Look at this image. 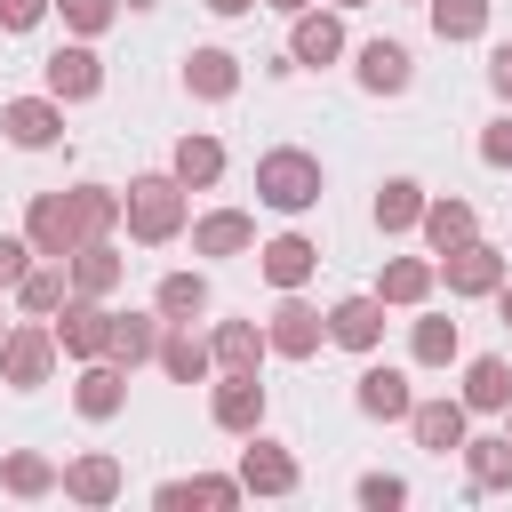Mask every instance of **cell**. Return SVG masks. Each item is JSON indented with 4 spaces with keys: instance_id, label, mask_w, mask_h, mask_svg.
Listing matches in <instances>:
<instances>
[{
    "instance_id": "cell-3",
    "label": "cell",
    "mask_w": 512,
    "mask_h": 512,
    "mask_svg": "<svg viewBox=\"0 0 512 512\" xmlns=\"http://www.w3.org/2000/svg\"><path fill=\"white\" fill-rule=\"evenodd\" d=\"M48 368H56V328L48 320H8V336H0V384L8 392H40Z\"/></svg>"
},
{
    "instance_id": "cell-11",
    "label": "cell",
    "mask_w": 512,
    "mask_h": 512,
    "mask_svg": "<svg viewBox=\"0 0 512 512\" xmlns=\"http://www.w3.org/2000/svg\"><path fill=\"white\" fill-rule=\"evenodd\" d=\"M40 80H48L56 104H88V96L104 88V56H96L88 40H72V48H56V56L40 64Z\"/></svg>"
},
{
    "instance_id": "cell-5",
    "label": "cell",
    "mask_w": 512,
    "mask_h": 512,
    "mask_svg": "<svg viewBox=\"0 0 512 512\" xmlns=\"http://www.w3.org/2000/svg\"><path fill=\"white\" fill-rule=\"evenodd\" d=\"M504 264H512V256H504V248H488V240L472 232V240H464V248H448L432 272L448 280V296H496V288H504Z\"/></svg>"
},
{
    "instance_id": "cell-16",
    "label": "cell",
    "mask_w": 512,
    "mask_h": 512,
    "mask_svg": "<svg viewBox=\"0 0 512 512\" xmlns=\"http://www.w3.org/2000/svg\"><path fill=\"white\" fill-rule=\"evenodd\" d=\"M64 280H72V296H112V288L128 280V256H120L112 240H80V248L64 256Z\"/></svg>"
},
{
    "instance_id": "cell-25",
    "label": "cell",
    "mask_w": 512,
    "mask_h": 512,
    "mask_svg": "<svg viewBox=\"0 0 512 512\" xmlns=\"http://www.w3.org/2000/svg\"><path fill=\"white\" fill-rule=\"evenodd\" d=\"M8 296H16V312H24V320H48V312L72 296V280H64V264H56V256H32V264H24V280H16Z\"/></svg>"
},
{
    "instance_id": "cell-29",
    "label": "cell",
    "mask_w": 512,
    "mask_h": 512,
    "mask_svg": "<svg viewBox=\"0 0 512 512\" xmlns=\"http://www.w3.org/2000/svg\"><path fill=\"white\" fill-rule=\"evenodd\" d=\"M472 416H504V400H512V368L496 360V352H480V360H464V392H456Z\"/></svg>"
},
{
    "instance_id": "cell-45",
    "label": "cell",
    "mask_w": 512,
    "mask_h": 512,
    "mask_svg": "<svg viewBox=\"0 0 512 512\" xmlns=\"http://www.w3.org/2000/svg\"><path fill=\"white\" fill-rule=\"evenodd\" d=\"M200 8H208V16H248L256 0H200Z\"/></svg>"
},
{
    "instance_id": "cell-10",
    "label": "cell",
    "mask_w": 512,
    "mask_h": 512,
    "mask_svg": "<svg viewBox=\"0 0 512 512\" xmlns=\"http://www.w3.org/2000/svg\"><path fill=\"white\" fill-rule=\"evenodd\" d=\"M56 488L72 496V504H88V512H104L120 488H128V472H120V456L112 448H88V456H72L64 472H56Z\"/></svg>"
},
{
    "instance_id": "cell-39",
    "label": "cell",
    "mask_w": 512,
    "mask_h": 512,
    "mask_svg": "<svg viewBox=\"0 0 512 512\" xmlns=\"http://www.w3.org/2000/svg\"><path fill=\"white\" fill-rule=\"evenodd\" d=\"M56 16H64V32H80V40H96L112 16H120V0H48Z\"/></svg>"
},
{
    "instance_id": "cell-33",
    "label": "cell",
    "mask_w": 512,
    "mask_h": 512,
    "mask_svg": "<svg viewBox=\"0 0 512 512\" xmlns=\"http://www.w3.org/2000/svg\"><path fill=\"white\" fill-rule=\"evenodd\" d=\"M456 456H464L472 488H512V440H504V432H488V440H472V432H464V448H456Z\"/></svg>"
},
{
    "instance_id": "cell-32",
    "label": "cell",
    "mask_w": 512,
    "mask_h": 512,
    "mask_svg": "<svg viewBox=\"0 0 512 512\" xmlns=\"http://www.w3.org/2000/svg\"><path fill=\"white\" fill-rule=\"evenodd\" d=\"M432 280H440V272H432V256H392V264L376 272V296L408 312V304H424V296H432Z\"/></svg>"
},
{
    "instance_id": "cell-7",
    "label": "cell",
    "mask_w": 512,
    "mask_h": 512,
    "mask_svg": "<svg viewBox=\"0 0 512 512\" xmlns=\"http://www.w3.org/2000/svg\"><path fill=\"white\" fill-rule=\"evenodd\" d=\"M24 240H32V256H72L80 248V216H72V192H32V208H24Z\"/></svg>"
},
{
    "instance_id": "cell-22",
    "label": "cell",
    "mask_w": 512,
    "mask_h": 512,
    "mask_svg": "<svg viewBox=\"0 0 512 512\" xmlns=\"http://www.w3.org/2000/svg\"><path fill=\"white\" fill-rule=\"evenodd\" d=\"M256 272L288 296V288H304V280L320 272V248H312L304 232H280V240H264V248H256Z\"/></svg>"
},
{
    "instance_id": "cell-2",
    "label": "cell",
    "mask_w": 512,
    "mask_h": 512,
    "mask_svg": "<svg viewBox=\"0 0 512 512\" xmlns=\"http://www.w3.org/2000/svg\"><path fill=\"white\" fill-rule=\"evenodd\" d=\"M320 192H328V176H320V160H312L304 144H272V152L256 160V200H264V208L304 216V208H320Z\"/></svg>"
},
{
    "instance_id": "cell-48",
    "label": "cell",
    "mask_w": 512,
    "mask_h": 512,
    "mask_svg": "<svg viewBox=\"0 0 512 512\" xmlns=\"http://www.w3.org/2000/svg\"><path fill=\"white\" fill-rule=\"evenodd\" d=\"M328 8H368V0H328Z\"/></svg>"
},
{
    "instance_id": "cell-12",
    "label": "cell",
    "mask_w": 512,
    "mask_h": 512,
    "mask_svg": "<svg viewBox=\"0 0 512 512\" xmlns=\"http://www.w3.org/2000/svg\"><path fill=\"white\" fill-rule=\"evenodd\" d=\"M240 488H248V496H296V456H288L280 440H264V424H256L248 448H240Z\"/></svg>"
},
{
    "instance_id": "cell-47",
    "label": "cell",
    "mask_w": 512,
    "mask_h": 512,
    "mask_svg": "<svg viewBox=\"0 0 512 512\" xmlns=\"http://www.w3.org/2000/svg\"><path fill=\"white\" fill-rule=\"evenodd\" d=\"M496 304H504V328H512V288H496Z\"/></svg>"
},
{
    "instance_id": "cell-1",
    "label": "cell",
    "mask_w": 512,
    "mask_h": 512,
    "mask_svg": "<svg viewBox=\"0 0 512 512\" xmlns=\"http://www.w3.org/2000/svg\"><path fill=\"white\" fill-rule=\"evenodd\" d=\"M120 224H128V240H144V248H168V240H184V224H192V208H184V184L160 168V176H136L128 192H120Z\"/></svg>"
},
{
    "instance_id": "cell-34",
    "label": "cell",
    "mask_w": 512,
    "mask_h": 512,
    "mask_svg": "<svg viewBox=\"0 0 512 512\" xmlns=\"http://www.w3.org/2000/svg\"><path fill=\"white\" fill-rule=\"evenodd\" d=\"M152 312H160V320H200V312H208V272H168V280L152 288Z\"/></svg>"
},
{
    "instance_id": "cell-28",
    "label": "cell",
    "mask_w": 512,
    "mask_h": 512,
    "mask_svg": "<svg viewBox=\"0 0 512 512\" xmlns=\"http://www.w3.org/2000/svg\"><path fill=\"white\" fill-rule=\"evenodd\" d=\"M416 232L432 240V256H448V248H464V240L480 232V216H472V200H432V192H424V216H416Z\"/></svg>"
},
{
    "instance_id": "cell-23",
    "label": "cell",
    "mask_w": 512,
    "mask_h": 512,
    "mask_svg": "<svg viewBox=\"0 0 512 512\" xmlns=\"http://www.w3.org/2000/svg\"><path fill=\"white\" fill-rule=\"evenodd\" d=\"M464 424H472L464 400H416V408H408V432H416V448H432V456H456V448H464Z\"/></svg>"
},
{
    "instance_id": "cell-41",
    "label": "cell",
    "mask_w": 512,
    "mask_h": 512,
    "mask_svg": "<svg viewBox=\"0 0 512 512\" xmlns=\"http://www.w3.org/2000/svg\"><path fill=\"white\" fill-rule=\"evenodd\" d=\"M480 160H488V168H512V104L480 128Z\"/></svg>"
},
{
    "instance_id": "cell-6",
    "label": "cell",
    "mask_w": 512,
    "mask_h": 512,
    "mask_svg": "<svg viewBox=\"0 0 512 512\" xmlns=\"http://www.w3.org/2000/svg\"><path fill=\"white\" fill-rule=\"evenodd\" d=\"M208 416H216V432H256L264 424V376L256 368H216V392H208Z\"/></svg>"
},
{
    "instance_id": "cell-13",
    "label": "cell",
    "mask_w": 512,
    "mask_h": 512,
    "mask_svg": "<svg viewBox=\"0 0 512 512\" xmlns=\"http://www.w3.org/2000/svg\"><path fill=\"white\" fill-rule=\"evenodd\" d=\"M240 496H248L240 472H192V480H160V488H152L160 512H192V504H200V512H232Z\"/></svg>"
},
{
    "instance_id": "cell-31",
    "label": "cell",
    "mask_w": 512,
    "mask_h": 512,
    "mask_svg": "<svg viewBox=\"0 0 512 512\" xmlns=\"http://www.w3.org/2000/svg\"><path fill=\"white\" fill-rule=\"evenodd\" d=\"M368 216H376V232H416V216H424V184H416V176H384Z\"/></svg>"
},
{
    "instance_id": "cell-18",
    "label": "cell",
    "mask_w": 512,
    "mask_h": 512,
    "mask_svg": "<svg viewBox=\"0 0 512 512\" xmlns=\"http://www.w3.org/2000/svg\"><path fill=\"white\" fill-rule=\"evenodd\" d=\"M152 360L168 368V384H208V376H216L208 336H192V320H160V352H152Z\"/></svg>"
},
{
    "instance_id": "cell-19",
    "label": "cell",
    "mask_w": 512,
    "mask_h": 512,
    "mask_svg": "<svg viewBox=\"0 0 512 512\" xmlns=\"http://www.w3.org/2000/svg\"><path fill=\"white\" fill-rule=\"evenodd\" d=\"M352 408H360V416H376V424H408L416 392H408V376H400V368H360V376H352Z\"/></svg>"
},
{
    "instance_id": "cell-43",
    "label": "cell",
    "mask_w": 512,
    "mask_h": 512,
    "mask_svg": "<svg viewBox=\"0 0 512 512\" xmlns=\"http://www.w3.org/2000/svg\"><path fill=\"white\" fill-rule=\"evenodd\" d=\"M48 16V0H0V32H32Z\"/></svg>"
},
{
    "instance_id": "cell-21",
    "label": "cell",
    "mask_w": 512,
    "mask_h": 512,
    "mask_svg": "<svg viewBox=\"0 0 512 512\" xmlns=\"http://www.w3.org/2000/svg\"><path fill=\"white\" fill-rule=\"evenodd\" d=\"M256 248V216L248 208H208L192 216V256H248Z\"/></svg>"
},
{
    "instance_id": "cell-14",
    "label": "cell",
    "mask_w": 512,
    "mask_h": 512,
    "mask_svg": "<svg viewBox=\"0 0 512 512\" xmlns=\"http://www.w3.org/2000/svg\"><path fill=\"white\" fill-rule=\"evenodd\" d=\"M336 56H344V8H304L296 32H288V64L320 72V64H336Z\"/></svg>"
},
{
    "instance_id": "cell-46",
    "label": "cell",
    "mask_w": 512,
    "mask_h": 512,
    "mask_svg": "<svg viewBox=\"0 0 512 512\" xmlns=\"http://www.w3.org/2000/svg\"><path fill=\"white\" fill-rule=\"evenodd\" d=\"M264 8H280V16H304V8H312V0H264Z\"/></svg>"
},
{
    "instance_id": "cell-38",
    "label": "cell",
    "mask_w": 512,
    "mask_h": 512,
    "mask_svg": "<svg viewBox=\"0 0 512 512\" xmlns=\"http://www.w3.org/2000/svg\"><path fill=\"white\" fill-rule=\"evenodd\" d=\"M440 40H480L488 32V0H424Z\"/></svg>"
},
{
    "instance_id": "cell-8",
    "label": "cell",
    "mask_w": 512,
    "mask_h": 512,
    "mask_svg": "<svg viewBox=\"0 0 512 512\" xmlns=\"http://www.w3.org/2000/svg\"><path fill=\"white\" fill-rule=\"evenodd\" d=\"M264 344H272L280 360H312V352L328 344V312H312V304L288 288V296H280V312L264 320Z\"/></svg>"
},
{
    "instance_id": "cell-40",
    "label": "cell",
    "mask_w": 512,
    "mask_h": 512,
    "mask_svg": "<svg viewBox=\"0 0 512 512\" xmlns=\"http://www.w3.org/2000/svg\"><path fill=\"white\" fill-rule=\"evenodd\" d=\"M368 512H392V504H408V480L400 472H360V488H352Z\"/></svg>"
},
{
    "instance_id": "cell-36",
    "label": "cell",
    "mask_w": 512,
    "mask_h": 512,
    "mask_svg": "<svg viewBox=\"0 0 512 512\" xmlns=\"http://www.w3.org/2000/svg\"><path fill=\"white\" fill-rule=\"evenodd\" d=\"M72 216H80V240H112L120 192H112V184H72Z\"/></svg>"
},
{
    "instance_id": "cell-26",
    "label": "cell",
    "mask_w": 512,
    "mask_h": 512,
    "mask_svg": "<svg viewBox=\"0 0 512 512\" xmlns=\"http://www.w3.org/2000/svg\"><path fill=\"white\" fill-rule=\"evenodd\" d=\"M152 352H160V312H112V344H104V360L136 376Z\"/></svg>"
},
{
    "instance_id": "cell-44",
    "label": "cell",
    "mask_w": 512,
    "mask_h": 512,
    "mask_svg": "<svg viewBox=\"0 0 512 512\" xmlns=\"http://www.w3.org/2000/svg\"><path fill=\"white\" fill-rule=\"evenodd\" d=\"M488 88L512 104V40H496V48H488Z\"/></svg>"
},
{
    "instance_id": "cell-49",
    "label": "cell",
    "mask_w": 512,
    "mask_h": 512,
    "mask_svg": "<svg viewBox=\"0 0 512 512\" xmlns=\"http://www.w3.org/2000/svg\"><path fill=\"white\" fill-rule=\"evenodd\" d=\"M504 440H512V400H504Z\"/></svg>"
},
{
    "instance_id": "cell-9",
    "label": "cell",
    "mask_w": 512,
    "mask_h": 512,
    "mask_svg": "<svg viewBox=\"0 0 512 512\" xmlns=\"http://www.w3.org/2000/svg\"><path fill=\"white\" fill-rule=\"evenodd\" d=\"M0 136L16 144V152H48L56 136H64V104L40 88V96H16V104H0Z\"/></svg>"
},
{
    "instance_id": "cell-42",
    "label": "cell",
    "mask_w": 512,
    "mask_h": 512,
    "mask_svg": "<svg viewBox=\"0 0 512 512\" xmlns=\"http://www.w3.org/2000/svg\"><path fill=\"white\" fill-rule=\"evenodd\" d=\"M24 264H32V240H24V232H0V296L24 280Z\"/></svg>"
},
{
    "instance_id": "cell-50",
    "label": "cell",
    "mask_w": 512,
    "mask_h": 512,
    "mask_svg": "<svg viewBox=\"0 0 512 512\" xmlns=\"http://www.w3.org/2000/svg\"><path fill=\"white\" fill-rule=\"evenodd\" d=\"M0 336H8V312H0Z\"/></svg>"
},
{
    "instance_id": "cell-30",
    "label": "cell",
    "mask_w": 512,
    "mask_h": 512,
    "mask_svg": "<svg viewBox=\"0 0 512 512\" xmlns=\"http://www.w3.org/2000/svg\"><path fill=\"white\" fill-rule=\"evenodd\" d=\"M264 352H272V344H264L256 320H216V336H208V360H216V368H256V376H264Z\"/></svg>"
},
{
    "instance_id": "cell-17",
    "label": "cell",
    "mask_w": 512,
    "mask_h": 512,
    "mask_svg": "<svg viewBox=\"0 0 512 512\" xmlns=\"http://www.w3.org/2000/svg\"><path fill=\"white\" fill-rule=\"evenodd\" d=\"M328 344H344V352H376V344H384V296L368 288V296L328 304Z\"/></svg>"
},
{
    "instance_id": "cell-24",
    "label": "cell",
    "mask_w": 512,
    "mask_h": 512,
    "mask_svg": "<svg viewBox=\"0 0 512 512\" xmlns=\"http://www.w3.org/2000/svg\"><path fill=\"white\" fill-rule=\"evenodd\" d=\"M184 88H192L200 104L240 96V56H232V48H192V56H184Z\"/></svg>"
},
{
    "instance_id": "cell-20",
    "label": "cell",
    "mask_w": 512,
    "mask_h": 512,
    "mask_svg": "<svg viewBox=\"0 0 512 512\" xmlns=\"http://www.w3.org/2000/svg\"><path fill=\"white\" fill-rule=\"evenodd\" d=\"M352 80H360L368 96H400V88L416 80V56H408L400 40H360V64H352Z\"/></svg>"
},
{
    "instance_id": "cell-37",
    "label": "cell",
    "mask_w": 512,
    "mask_h": 512,
    "mask_svg": "<svg viewBox=\"0 0 512 512\" xmlns=\"http://www.w3.org/2000/svg\"><path fill=\"white\" fill-rule=\"evenodd\" d=\"M408 352H416V368H448V360L464 352V336H456V320H440V312H432V320H416V328H408Z\"/></svg>"
},
{
    "instance_id": "cell-15",
    "label": "cell",
    "mask_w": 512,
    "mask_h": 512,
    "mask_svg": "<svg viewBox=\"0 0 512 512\" xmlns=\"http://www.w3.org/2000/svg\"><path fill=\"white\" fill-rule=\"evenodd\" d=\"M72 408H80L88 424H112V416L128 408V368H112V360H80V376H72Z\"/></svg>"
},
{
    "instance_id": "cell-27",
    "label": "cell",
    "mask_w": 512,
    "mask_h": 512,
    "mask_svg": "<svg viewBox=\"0 0 512 512\" xmlns=\"http://www.w3.org/2000/svg\"><path fill=\"white\" fill-rule=\"evenodd\" d=\"M168 176H176L184 192H208V184L224 176V144H216V136H200V128H192V136H176V152H168Z\"/></svg>"
},
{
    "instance_id": "cell-35",
    "label": "cell",
    "mask_w": 512,
    "mask_h": 512,
    "mask_svg": "<svg viewBox=\"0 0 512 512\" xmlns=\"http://www.w3.org/2000/svg\"><path fill=\"white\" fill-rule=\"evenodd\" d=\"M0 488L32 504V496H48V488H56V464H48L40 448H8V456H0Z\"/></svg>"
},
{
    "instance_id": "cell-4",
    "label": "cell",
    "mask_w": 512,
    "mask_h": 512,
    "mask_svg": "<svg viewBox=\"0 0 512 512\" xmlns=\"http://www.w3.org/2000/svg\"><path fill=\"white\" fill-rule=\"evenodd\" d=\"M48 328H56V352H64V360H104V344H112V304H104V296H64V304L48 312Z\"/></svg>"
}]
</instances>
